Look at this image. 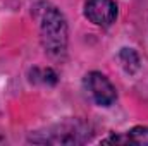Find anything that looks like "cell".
<instances>
[{
  "label": "cell",
  "mask_w": 148,
  "mask_h": 146,
  "mask_svg": "<svg viewBox=\"0 0 148 146\" xmlns=\"http://www.w3.org/2000/svg\"><path fill=\"white\" fill-rule=\"evenodd\" d=\"M91 127L86 122L74 119L52 126L45 132L31 134L29 141L40 145H83L91 138Z\"/></svg>",
  "instance_id": "2"
},
{
  "label": "cell",
  "mask_w": 148,
  "mask_h": 146,
  "mask_svg": "<svg viewBox=\"0 0 148 146\" xmlns=\"http://www.w3.org/2000/svg\"><path fill=\"white\" fill-rule=\"evenodd\" d=\"M29 76H31L33 83H41L47 86H53L57 83V74L50 67H35V69H31Z\"/></svg>",
  "instance_id": "7"
},
{
  "label": "cell",
  "mask_w": 148,
  "mask_h": 146,
  "mask_svg": "<svg viewBox=\"0 0 148 146\" xmlns=\"http://www.w3.org/2000/svg\"><path fill=\"white\" fill-rule=\"evenodd\" d=\"M122 69L127 74H134L138 69H140V55L136 53V50L133 48H122L117 55Z\"/></svg>",
  "instance_id": "6"
},
{
  "label": "cell",
  "mask_w": 148,
  "mask_h": 146,
  "mask_svg": "<svg viewBox=\"0 0 148 146\" xmlns=\"http://www.w3.org/2000/svg\"><path fill=\"white\" fill-rule=\"evenodd\" d=\"M117 3L114 0H88L84 3V16L100 28H109L117 19Z\"/></svg>",
  "instance_id": "4"
},
{
  "label": "cell",
  "mask_w": 148,
  "mask_h": 146,
  "mask_svg": "<svg viewBox=\"0 0 148 146\" xmlns=\"http://www.w3.org/2000/svg\"><path fill=\"white\" fill-rule=\"evenodd\" d=\"M43 7L38 9V19H40V41L45 48V52L53 57H64L67 50V41H69V28L64 14L50 5V3H41Z\"/></svg>",
  "instance_id": "1"
},
{
  "label": "cell",
  "mask_w": 148,
  "mask_h": 146,
  "mask_svg": "<svg viewBox=\"0 0 148 146\" xmlns=\"http://www.w3.org/2000/svg\"><path fill=\"white\" fill-rule=\"evenodd\" d=\"M84 89L91 96V100L100 107H110L117 100V89L105 74L93 71L84 76Z\"/></svg>",
  "instance_id": "3"
},
{
  "label": "cell",
  "mask_w": 148,
  "mask_h": 146,
  "mask_svg": "<svg viewBox=\"0 0 148 146\" xmlns=\"http://www.w3.org/2000/svg\"><path fill=\"white\" fill-rule=\"evenodd\" d=\"M103 145H138L148 146V127L147 126H136L127 132L122 134H112L109 138L102 139Z\"/></svg>",
  "instance_id": "5"
}]
</instances>
